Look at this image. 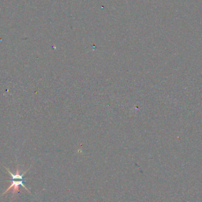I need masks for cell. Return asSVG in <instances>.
Listing matches in <instances>:
<instances>
[{
	"mask_svg": "<svg viewBox=\"0 0 202 202\" xmlns=\"http://www.w3.org/2000/svg\"><path fill=\"white\" fill-rule=\"evenodd\" d=\"M23 183H24V181H23V180H17V181H15V179H13L10 186L8 187V188L5 191H4V193H2V196L4 195L5 194H6V193L8 192V191H9L10 190H12L13 196H15V194H17V193L20 191L19 186L20 185L24 187L26 190H27L29 193H30V191H29V190L27 189L25 186H24Z\"/></svg>",
	"mask_w": 202,
	"mask_h": 202,
	"instance_id": "1",
	"label": "cell"
}]
</instances>
